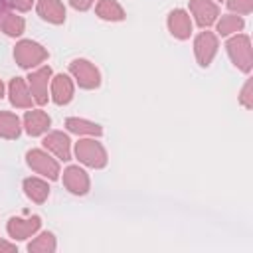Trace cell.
I'll return each mask as SVG.
<instances>
[{"label":"cell","mask_w":253,"mask_h":253,"mask_svg":"<svg viewBox=\"0 0 253 253\" xmlns=\"http://www.w3.org/2000/svg\"><path fill=\"white\" fill-rule=\"evenodd\" d=\"M97 16L99 18H103V20H113V22H119V20H123L125 18V12H123V8H121V4L119 2H115V0H99V4H97Z\"/></svg>","instance_id":"obj_18"},{"label":"cell","mask_w":253,"mask_h":253,"mask_svg":"<svg viewBox=\"0 0 253 253\" xmlns=\"http://www.w3.org/2000/svg\"><path fill=\"white\" fill-rule=\"evenodd\" d=\"M28 164L32 166V170H36L38 174H42L49 180H55L59 176V164L51 156H47L43 150H30Z\"/></svg>","instance_id":"obj_6"},{"label":"cell","mask_w":253,"mask_h":253,"mask_svg":"<svg viewBox=\"0 0 253 253\" xmlns=\"http://www.w3.org/2000/svg\"><path fill=\"white\" fill-rule=\"evenodd\" d=\"M30 251H53L55 249V241L51 233H42L34 243L28 245Z\"/></svg>","instance_id":"obj_23"},{"label":"cell","mask_w":253,"mask_h":253,"mask_svg":"<svg viewBox=\"0 0 253 253\" xmlns=\"http://www.w3.org/2000/svg\"><path fill=\"white\" fill-rule=\"evenodd\" d=\"M38 14L51 24H61L65 20V6L61 0H38Z\"/></svg>","instance_id":"obj_15"},{"label":"cell","mask_w":253,"mask_h":253,"mask_svg":"<svg viewBox=\"0 0 253 253\" xmlns=\"http://www.w3.org/2000/svg\"><path fill=\"white\" fill-rule=\"evenodd\" d=\"M190 12L196 16V24L200 28H208L215 22L219 10L213 0H190Z\"/></svg>","instance_id":"obj_7"},{"label":"cell","mask_w":253,"mask_h":253,"mask_svg":"<svg viewBox=\"0 0 253 253\" xmlns=\"http://www.w3.org/2000/svg\"><path fill=\"white\" fill-rule=\"evenodd\" d=\"M194 51H196V57H198L200 65H204V67L210 65L211 57L217 51V38L211 32H202L194 42Z\"/></svg>","instance_id":"obj_8"},{"label":"cell","mask_w":253,"mask_h":253,"mask_svg":"<svg viewBox=\"0 0 253 253\" xmlns=\"http://www.w3.org/2000/svg\"><path fill=\"white\" fill-rule=\"evenodd\" d=\"M63 184L73 194H85L89 190V178L79 166H69L63 172Z\"/></svg>","instance_id":"obj_11"},{"label":"cell","mask_w":253,"mask_h":253,"mask_svg":"<svg viewBox=\"0 0 253 253\" xmlns=\"http://www.w3.org/2000/svg\"><path fill=\"white\" fill-rule=\"evenodd\" d=\"M14 57L20 67L28 69V67H36L38 63H42L47 57V51L32 40H22L14 49Z\"/></svg>","instance_id":"obj_2"},{"label":"cell","mask_w":253,"mask_h":253,"mask_svg":"<svg viewBox=\"0 0 253 253\" xmlns=\"http://www.w3.org/2000/svg\"><path fill=\"white\" fill-rule=\"evenodd\" d=\"M73 97V83L67 75L59 73L51 79V99L57 103V105H65L69 103Z\"/></svg>","instance_id":"obj_14"},{"label":"cell","mask_w":253,"mask_h":253,"mask_svg":"<svg viewBox=\"0 0 253 253\" xmlns=\"http://www.w3.org/2000/svg\"><path fill=\"white\" fill-rule=\"evenodd\" d=\"M32 2H34V0H8V4H10L12 8L20 10V12L30 10V8H32Z\"/></svg>","instance_id":"obj_25"},{"label":"cell","mask_w":253,"mask_h":253,"mask_svg":"<svg viewBox=\"0 0 253 253\" xmlns=\"http://www.w3.org/2000/svg\"><path fill=\"white\" fill-rule=\"evenodd\" d=\"M75 154H77V158L83 164H87L91 168H103L107 164V152H105V148L97 140H93V138L79 140L75 144Z\"/></svg>","instance_id":"obj_1"},{"label":"cell","mask_w":253,"mask_h":253,"mask_svg":"<svg viewBox=\"0 0 253 253\" xmlns=\"http://www.w3.org/2000/svg\"><path fill=\"white\" fill-rule=\"evenodd\" d=\"M18 134H20V119L14 113L0 111V136L18 138Z\"/></svg>","instance_id":"obj_19"},{"label":"cell","mask_w":253,"mask_h":253,"mask_svg":"<svg viewBox=\"0 0 253 253\" xmlns=\"http://www.w3.org/2000/svg\"><path fill=\"white\" fill-rule=\"evenodd\" d=\"M24 190H26L28 198H32L38 204H42L47 198V194H49L47 184L43 180H40V178H26L24 180Z\"/></svg>","instance_id":"obj_17"},{"label":"cell","mask_w":253,"mask_h":253,"mask_svg":"<svg viewBox=\"0 0 253 253\" xmlns=\"http://www.w3.org/2000/svg\"><path fill=\"white\" fill-rule=\"evenodd\" d=\"M0 28L8 36H20L24 32V20L16 14H2L0 18Z\"/></svg>","instance_id":"obj_21"},{"label":"cell","mask_w":253,"mask_h":253,"mask_svg":"<svg viewBox=\"0 0 253 253\" xmlns=\"http://www.w3.org/2000/svg\"><path fill=\"white\" fill-rule=\"evenodd\" d=\"M227 6L231 10H235L237 14H249L253 8V0H229Z\"/></svg>","instance_id":"obj_24"},{"label":"cell","mask_w":253,"mask_h":253,"mask_svg":"<svg viewBox=\"0 0 253 253\" xmlns=\"http://www.w3.org/2000/svg\"><path fill=\"white\" fill-rule=\"evenodd\" d=\"M49 75H51V69H49L47 65H43V67H40L38 71L30 73V77H28L32 99H34L38 105H45V103H47V85H49Z\"/></svg>","instance_id":"obj_5"},{"label":"cell","mask_w":253,"mask_h":253,"mask_svg":"<svg viewBox=\"0 0 253 253\" xmlns=\"http://www.w3.org/2000/svg\"><path fill=\"white\" fill-rule=\"evenodd\" d=\"M10 101L14 107H20V109L32 107L34 99H32V93H30V89L22 77H14L10 81Z\"/></svg>","instance_id":"obj_12"},{"label":"cell","mask_w":253,"mask_h":253,"mask_svg":"<svg viewBox=\"0 0 253 253\" xmlns=\"http://www.w3.org/2000/svg\"><path fill=\"white\" fill-rule=\"evenodd\" d=\"M49 123H51V121H49L47 113H43V111H40V109H32V111H28L26 117H24L26 132L32 134V136L43 134V132L49 128Z\"/></svg>","instance_id":"obj_10"},{"label":"cell","mask_w":253,"mask_h":253,"mask_svg":"<svg viewBox=\"0 0 253 253\" xmlns=\"http://www.w3.org/2000/svg\"><path fill=\"white\" fill-rule=\"evenodd\" d=\"M43 146L47 150H51L57 158L61 160H69L71 158V152H69V138L63 134V132H49L45 138H43Z\"/></svg>","instance_id":"obj_16"},{"label":"cell","mask_w":253,"mask_h":253,"mask_svg":"<svg viewBox=\"0 0 253 253\" xmlns=\"http://www.w3.org/2000/svg\"><path fill=\"white\" fill-rule=\"evenodd\" d=\"M2 93H4V85H2V81H0V99H2Z\"/></svg>","instance_id":"obj_28"},{"label":"cell","mask_w":253,"mask_h":253,"mask_svg":"<svg viewBox=\"0 0 253 253\" xmlns=\"http://www.w3.org/2000/svg\"><path fill=\"white\" fill-rule=\"evenodd\" d=\"M241 28H243V18H241V16L227 14V16H221V20L217 22V32H219L221 36H227V34L239 32Z\"/></svg>","instance_id":"obj_22"},{"label":"cell","mask_w":253,"mask_h":253,"mask_svg":"<svg viewBox=\"0 0 253 253\" xmlns=\"http://www.w3.org/2000/svg\"><path fill=\"white\" fill-rule=\"evenodd\" d=\"M69 71L73 73V77L77 79L79 87L83 89H93L101 83V75L97 71V67L93 63H89L87 59H75L69 65Z\"/></svg>","instance_id":"obj_4"},{"label":"cell","mask_w":253,"mask_h":253,"mask_svg":"<svg viewBox=\"0 0 253 253\" xmlns=\"http://www.w3.org/2000/svg\"><path fill=\"white\" fill-rule=\"evenodd\" d=\"M40 227V217L38 215H32L30 219H20V217H12L8 221V233L14 237V239H26L30 237L34 231H38Z\"/></svg>","instance_id":"obj_13"},{"label":"cell","mask_w":253,"mask_h":253,"mask_svg":"<svg viewBox=\"0 0 253 253\" xmlns=\"http://www.w3.org/2000/svg\"><path fill=\"white\" fill-rule=\"evenodd\" d=\"M227 51H229V57L233 59V63L243 69V71H249L251 69V63H253V55H251V43H249V38L239 34L235 38H231L227 42Z\"/></svg>","instance_id":"obj_3"},{"label":"cell","mask_w":253,"mask_h":253,"mask_svg":"<svg viewBox=\"0 0 253 253\" xmlns=\"http://www.w3.org/2000/svg\"><path fill=\"white\" fill-rule=\"evenodd\" d=\"M65 126L71 132H77V134H95V136H99L103 132L99 125L89 123V121H83V119H73V117L65 121Z\"/></svg>","instance_id":"obj_20"},{"label":"cell","mask_w":253,"mask_h":253,"mask_svg":"<svg viewBox=\"0 0 253 253\" xmlns=\"http://www.w3.org/2000/svg\"><path fill=\"white\" fill-rule=\"evenodd\" d=\"M2 249H8V251H12V249H14V245H8V243L0 241V251H2Z\"/></svg>","instance_id":"obj_27"},{"label":"cell","mask_w":253,"mask_h":253,"mask_svg":"<svg viewBox=\"0 0 253 253\" xmlns=\"http://www.w3.org/2000/svg\"><path fill=\"white\" fill-rule=\"evenodd\" d=\"M69 2H71V6L75 10H87V8H91L95 4V0H69Z\"/></svg>","instance_id":"obj_26"},{"label":"cell","mask_w":253,"mask_h":253,"mask_svg":"<svg viewBox=\"0 0 253 253\" xmlns=\"http://www.w3.org/2000/svg\"><path fill=\"white\" fill-rule=\"evenodd\" d=\"M168 28H170L172 36L178 38V40L190 38V34H192V20H190V14L184 12V10H174V12H170V16H168Z\"/></svg>","instance_id":"obj_9"}]
</instances>
